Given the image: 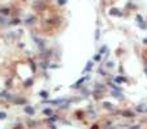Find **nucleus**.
<instances>
[{
    "instance_id": "f257e3e1",
    "label": "nucleus",
    "mask_w": 147,
    "mask_h": 129,
    "mask_svg": "<svg viewBox=\"0 0 147 129\" xmlns=\"http://www.w3.org/2000/svg\"><path fill=\"white\" fill-rule=\"evenodd\" d=\"M109 13H111V14H115V16H121V14H122L121 12L119 11V9H115V8L111 9V11H109Z\"/></svg>"
},
{
    "instance_id": "f03ea898",
    "label": "nucleus",
    "mask_w": 147,
    "mask_h": 129,
    "mask_svg": "<svg viewBox=\"0 0 147 129\" xmlns=\"http://www.w3.org/2000/svg\"><path fill=\"white\" fill-rule=\"evenodd\" d=\"M25 112H28L29 115H33V113H34V109L30 108V107H25Z\"/></svg>"
},
{
    "instance_id": "7ed1b4c3",
    "label": "nucleus",
    "mask_w": 147,
    "mask_h": 129,
    "mask_svg": "<svg viewBox=\"0 0 147 129\" xmlns=\"http://www.w3.org/2000/svg\"><path fill=\"white\" fill-rule=\"evenodd\" d=\"M91 68H92V63L89 61V63H87V65H86V68H85V72H86V70H90Z\"/></svg>"
},
{
    "instance_id": "20e7f679",
    "label": "nucleus",
    "mask_w": 147,
    "mask_h": 129,
    "mask_svg": "<svg viewBox=\"0 0 147 129\" xmlns=\"http://www.w3.org/2000/svg\"><path fill=\"white\" fill-rule=\"evenodd\" d=\"M31 84H33V80H31V78H29L28 81H25V86H26V87L31 86Z\"/></svg>"
},
{
    "instance_id": "39448f33",
    "label": "nucleus",
    "mask_w": 147,
    "mask_h": 129,
    "mask_svg": "<svg viewBox=\"0 0 147 129\" xmlns=\"http://www.w3.org/2000/svg\"><path fill=\"white\" fill-rule=\"evenodd\" d=\"M1 14H5V16H8L9 14V9L7 8V9H1Z\"/></svg>"
},
{
    "instance_id": "423d86ee",
    "label": "nucleus",
    "mask_w": 147,
    "mask_h": 129,
    "mask_svg": "<svg viewBox=\"0 0 147 129\" xmlns=\"http://www.w3.org/2000/svg\"><path fill=\"white\" fill-rule=\"evenodd\" d=\"M7 118V113L5 112H0V120H3V119Z\"/></svg>"
},
{
    "instance_id": "0eeeda50",
    "label": "nucleus",
    "mask_w": 147,
    "mask_h": 129,
    "mask_svg": "<svg viewBox=\"0 0 147 129\" xmlns=\"http://www.w3.org/2000/svg\"><path fill=\"white\" fill-rule=\"evenodd\" d=\"M40 97H42V98H47L48 94L46 93V91H40Z\"/></svg>"
},
{
    "instance_id": "6e6552de",
    "label": "nucleus",
    "mask_w": 147,
    "mask_h": 129,
    "mask_svg": "<svg viewBox=\"0 0 147 129\" xmlns=\"http://www.w3.org/2000/svg\"><path fill=\"white\" fill-rule=\"evenodd\" d=\"M65 3H67V1H65V0H59V4H60V5H64Z\"/></svg>"
},
{
    "instance_id": "1a4fd4ad",
    "label": "nucleus",
    "mask_w": 147,
    "mask_h": 129,
    "mask_svg": "<svg viewBox=\"0 0 147 129\" xmlns=\"http://www.w3.org/2000/svg\"><path fill=\"white\" fill-rule=\"evenodd\" d=\"M83 81H85V78H81V80H80V81H78V82H77V84H76V86H78V85H80V84H82V82H83Z\"/></svg>"
},
{
    "instance_id": "9d476101",
    "label": "nucleus",
    "mask_w": 147,
    "mask_h": 129,
    "mask_svg": "<svg viewBox=\"0 0 147 129\" xmlns=\"http://www.w3.org/2000/svg\"><path fill=\"white\" fill-rule=\"evenodd\" d=\"M45 113H46V115H50V113H51V109H45Z\"/></svg>"
},
{
    "instance_id": "9b49d317",
    "label": "nucleus",
    "mask_w": 147,
    "mask_h": 129,
    "mask_svg": "<svg viewBox=\"0 0 147 129\" xmlns=\"http://www.w3.org/2000/svg\"><path fill=\"white\" fill-rule=\"evenodd\" d=\"M100 57H102V56H100V55H95V57H94V59H95V60H100Z\"/></svg>"
}]
</instances>
